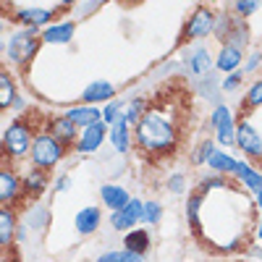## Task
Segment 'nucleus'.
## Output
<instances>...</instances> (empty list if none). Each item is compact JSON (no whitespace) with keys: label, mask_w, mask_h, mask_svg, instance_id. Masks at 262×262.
Listing matches in <instances>:
<instances>
[{"label":"nucleus","mask_w":262,"mask_h":262,"mask_svg":"<svg viewBox=\"0 0 262 262\" xmlns=\"http://www.w3.org/2000/svg\"><path fill=\"white\" fill-rule=\"evenodd\" d=\"M238 66H242V48L223 45L221 53H217V58H215V69L226 71V74H233V71H238Z\"/></svg>","instance_id":"f8f14e48"},{"label":"nucleus","mask_w":262,"mask_h":262,"mask_svg":"<svg viewBox=\"0 0 262 262\" xmlns=\"http://www.w3.org/2000/svg\"><path fill=\"white\" fill-rule=\"evenodd\" d=\"M13 233H16V221H13V212L8 207L0 210V244L11 247L13 242Z\"/></svg>","instance_id":"aec40b11"},{"label":"nucleus","mask_w":262,"mask_h":262,"mask_svg":"<svg viewBox=\"0 0 262 262\" xmlns=\"http://www.w3.org/2000/svg\"><path fill=\"white\" fill-rule=\"evenodd\" d=\"M217 147L212 144V142H205L200 149H196V155H194V163H207L210 160V155H212V152H215Z\"/></svg>","instance_id":"f704fd0d"},{"label":"nucleus","mask_w":262,"mask_h":262,"mask_svg":"<svg viewBox=\"0 0 262 262\" xmlns=\"http://www.w3.org/2000/svg\"><path fill=\"white\" fill-rule=\"evenodd\" d=\"M32 131L29 126H24L21 121L11 123L6 128V134H3V149H6V155L11 158H24L27 152H32Z\"/></svg>","instance_id":"20e7f679"},{"label":"nucleus","mask_w":262,"mask_h":262,"mask_svg":"<svg viewBox=\"0 0 262 262\" xmlns=\"http://www.w3.org/2000/svg\"><path fill=\"white\" fill-rule=\"evenodd\" d=\"M247 39H249V29L244 27V21H233L223 42H226V45H236V48H244V45H247Z\"/></svg>","instance_id":"a878e982"},{"label":"nucleus","mask_w":262,"mask_h":262,"mask_svg":"<svg viewBox=\"0 0 262 262\" xmlns=\"http://www.w3.org/2000/svg\"><path fill=\"white\" fill-rule=\"evenodd\" d=\"M126 116V105L123 102H111V105H105V111H102V121L107 123V126H113L116 121H121Z\"/></svg>","instance_id":"c756f323"},{"label":"nucleus","mask_w":262,"mask_h":262,"mask_svg":"<svg viewBox=\"0 0 262 262\" xmlns=\"http://www.w3.org/2000/svg\"><path fill=\"white\" fill-rule=\"evenodd\" d=\"M66 186H69V176H60V179L55 181V191H63Z\"/></svg>","instance_id":"ea45409f"},{"label":"nucleus","mask_w":262,"mask_h":262,"mask_svg":"<svg viewBox=\"0 0 262 262\" xmlns=\"http://www.w3.org/2000/svg\"><path fill=\"white\" fill-rule=\"evenodd\" d=\"M212 128H215V137L223 147H231L236 144V126H233V118H231V111L226 105H217L212 111V118H210Z\"/></svg>","instance_id":"423d86ee"},{"label":"nucleus","mask_w":262,"mask_h":262,"mask_svg":"<svg viewBox=\"0 0 262 262\" xmlns=\"http://www.w3.org/2000/svg\"><path fill=\"white\" fill-rule=\"evenodd\" d=\"M142 116H144V100H131L126 105V121L134 126V123H139Z\"/></svg>","instance_id":"2f4dec72"},{"label":"nucleus","mask_w":262,"mask_h":262,"mask_svg":"<svg viewBox=\"0 0 262 262\" xmlns=\"http://www.w3.org/2000/svg\"><path fill=\"white\" fill-rule=\"evenodd\" d=\"M69 116L76 126H92V123H97V121H102V111L97 105H79V107H71Z\"/></svg>","instance_id":"2eb2a0df"},{"label":"nucleus","mask_w":262,"mask_h":262,"mask_svg":"<svg viewBox=\"0 0 262 262\" xmlns=\"http://www.w3.org/2000/svg\"><path fill=\"white\" fill-rule=\"evenodd\" d=\"M0 90H3V95H0V107H13L16 90H13V81H11V76L6 71H3V76H0Z\"/></svg>","instance_id":"c85d7f7f"},{"label":"nucleus","mask_w":262,"mask_h":262,"mask_svg":"<svg viewBox=\"0 0 262 262\" xmlns=\"http://www.w3.org/2000/svg\"><path fill=\"white\" fill-rule=\"evenodd\" d=\"M45 186H48V179H45V173H42V168H39V165L32 168V170L27 173V179H24V189H27L29 194H39Z\"/></svg>","instance_id":"bb28decb"},{"label":"nucleus","mask_w":262,"mask_h":262,"mask_svg":"<svg viewBox=\"0 0 262 262\" xmlns=\"http://www.w3.org/2000/svg\"><path fill=\"white\" fill-rule=\"evenodd\" d=\"M16 194H18V179L13 176V173L3 170L0 173V200L8 205V202L16 200Z\"/></svg>","instance_id":"412c9836"},{"label":"nucleus","mask_w":262,"mask_h":262,"mask_svg":"<svg viewBox=\"0 0 262 262\" xmlns=\"http://www.w3.org/2000/svg\"><path fill=\"white\" fill-rule=\"evenodd\" d=\"M254 194H257V205H259V210H262V186H259Z\"/></svg>","instance_id":"a19ab883"},{"label":"nucleus","mask_w":262,"mask_h":262,"mask_svg":"<svg viewBox=\"0 0 262 262\" xmlns=\"http://www.w3.org/2000/svg\"><path fill=\"white\" fill-rule=\"evenodd\" d=\"M257 238H259V242H262V223L257 226Z\"/></svg>","instance_id":"79ce46f5"},{"label":"nucleus","mask_w":262,"mask_h":262,"mask_svg":"<svg viewBox=\"0 0 262 262\" xmlns=\"http://www.w3.org/2000/svg\"><path fill=\"white\" fill-rule=\"evenodd\" d=\"M97 259H100V262H142L144 254L126 247V249H121V252H105V254H100Z\"/></svg>","instance_id":"393cba45"},{"label":"nucleus","mask_w":262,"mask_h":262,"mask_svg":"<svg viewBox=\"0 0 262 262\" xmlns=\"http://www.w3.org/2000/svg\"><path fill=\"white\" fill-rule=\"evenodd\" d=\"M257 105H262V79L254 81L247 92V107H257Z\"/></svg>","instance_id":"473e14b6"},{"label":"nucleus","mask_w":262,"mask_h":262,"mask_svg":"<svg viewBox=\"0 0 262 262\" xmlns=\"http://www.w3.org/2000/svg\"><path fill=\"white\" fill-rule=\"evenodd\" d=\"M100 223H102V215H100L97 207H84V210H79L76 217H74V226H76V231H79L81 236L95 233V231L100 228Z\"/></svg>","instance_id":"9b49d317"},{"label":"nucleus","mask_w":262,"mask_h":262,"mask_svg":"<svg viewBox=\"0 0 262 262\" xmlns=\"http://www.w3.org/2000/svg\"><path fill=\"white\" fill-rule=\"evenodd\" d=\"M259 60H262V55H259V53H254V55L249 58V63H247V69H244V71H254L257 66H259Z\"/></svg>","instance_id":"4c0bfd02"},{"label":"nucleus","mask_w":262,"mask_h":262,"mask_svg":"<svg viewBox=\"0 0 262 262\" xmlns=\"http://www.w3.org/2000/svg\"><path fill=\"white\" fill-rule=\"evenodd\" d=\"M160 217H163V207H160V202H144V215H142V221H144V223L155 226V223H160Z\"/></svg>","instance_id":"7c9ffc66"},{"label":"nucleus","mask_w":262,"mask_h":262,"mask_svg":"<svg viewBox=\"0 0 262 262\" xmlns=\"http://www.w3.org/2000/svg\"><path fill=\"white\" fill-rule=\"evenodd\" d=\"M50 18H53V13L45 11V8H21L16 13V21L24 27H42V24H48Z\"/></svg>","instance_id":"a211bd4d"},{"label":"nucleus","mask_w":262,"mask_h":262,"mask_svg":"<svg viewBox=\"0 0 262 262\" xmlns=\"http://www.w3.org/2000/svg\"><path fill=\"white\" fill-rule=\"evenodd\" d=\"M215 32V13L210 8H196L186 24V37L189 39H200Z\"/></svg>","instance_id":"6e6552de"},{"label":"nucleus","mask_w":262,"mask_h":262,"mask_svg":"<svg viewBox=\"0 0 262 262\" xmlns=\"http://www.w3.org/2000/svg\"><path fill=\"white\" fill-rule=\"evenodd\" d=\"M212 186H223V179L217 176V179H207L205 184H202V191H207V189H212Z\"/></svg>","instance_id":"58836bf2"},{"label":"nucleus","mask_w":262,"mask_h":262,"mask_svg":"<svg viewBox=\"0 0 262 262\" xmlns=\"http://www.w3.org/2000/svg\"><path fill=\"white\" fill-rule=\"evenodd\" d=\"M34 34H37V27H29V29H24V32L11 34V39L6 42V55H8L13 63L24 66V63L37 53V48H39V42H37Z\"/></svg>","instance_id":"7ed1b4c3"},{"label":"nucleus","mask_w":262,"mask_h":262,"mask_svg":"<svg viewBox=\"0 0 262 262\" xmlns=\"http://www.w3.org/2000/svg\"><path fill=\"white\" fill-rule=\"evenodd\" d=\"M184 186H186V179H184V176H173V179L168 181V189H170V191H184Z\"/></svg>","instance_id":"e433bc0d"},{"label":"nucleus","mask_w":262,"mask_h":262,"mask_svg":"<svg viewBox=\"0 0 262 262\" xmlns=\"http://www.w3.org/2000/svg\"><path fill=\"white\" fill-rule=\"evenodd\" d=\"M149 231H144V228H137V231H128L126 233V238H123V244L128 247V249H137V252H147L149 249Z\"/></svg>","instance_id":"4be33fe9"},{"label":"nucleus","mask_w":262,"mask_h":262,"mask_svg":"<svg viewBox=\"0 0 262 262\" xmlns=\"http://www.w3.org/2000/svg\"><path fill=\"white\" fill-rule=\"evenodd\" d=\"M105 134H107V123H105V121H97V123H92V126H84L81 137H79V142H76V152H81V155H90V152H95V149L102 144Z\"/></svg>","instance_id":"1a4fd4ad"},{"label":"nucleus","mask_w":262,"mask_h":262,"mask_svg":"<svg viewBox=\"0 0 262 262\" xmlns=\"http://www.w3.org/2000/svg\"><path fill=\"white\" fill-rule=\"evenodd\" d=\"M242 76H244V71H233V74L223 81V90H226V92H233L236 86H238V81H242Z\"/></svg>","instance_id":"c9c22d12"},{"label":"nucleus","mask_w":262,"mask_h":262,"mask_svg":"<svg viewBox=\"0 0 262 262\" xmlns=\"http://www.w3.org/2000/svg\"><path fill=\"white\" fill-rule=\"evenodd\" d=\"M189 66H191V71L194 74H200V76H205L210 69H212V58H210V53H207V48H200V50H194L191 53V58H189Z\"/></svg>","instance_id":"5701e85b"},{"label":"nucleus","mask_w":262,"mask_h":262,"mask_svg":"<svg viewBox=\"0 0 262 262\" xmlns=\"http://www.w3.org/2000/svg\"><path fill=\"white\" fill-rule=\"evenodd\" d=\"M259 8V0H236V13L238 16H252Z\"/></svg>","instance_id":"72a5a7b5"},{"label":"nucleus","mask_w":262,"mask_h":262,"mask_svg":"<svg viewBox=\"0 0 262 262\" xmlns=\"http://www.w3.org/2000/svg\"><path fill=\"white\" fill-rule=\"evenodd\" d=\"M76 3V0H63V6H74Z\"/></svg>","instance_id":"37998d69"},{"label":"nucleus","mask_w":262,"mask_h":262,"mask_svg":"<svg viewBox=\"0 0 262 262\" xmlns=\"http://www.w3.org/2000/svg\"><path fill=\"white\" fill-rule=\"evenodd\" d=\"M76 131H79V126H76L69 116H63V118H55V121H53V134H55L63 144H71V142L76 139Z\"/></svg>","instance_id":"6ab92c4d"},{"label":"nucleus","mask_w":262,"mask_h":262,"mask_svg":"<svg viewBox=\"0 0 262 262\" xmlns=\"http://www.w3.org/2000/svg\"><path fill=\"white\" fill-rule=\"evenodd\" d=\"M236 144L238 149L249 158H262V137L259 131L249 123V121H242L236 126Z\"/></svg>","instance_id":"0eeeda50"},{"label":"nucleus","mask_w":262,"mask_h":262,"mask_svg":"<svg viewBox=\"0 0 262 262\" xmlns=\"http://www.w3.org/2000/svg\"><path fill=\"white\" fill-rule=\"evenodd\" d=\"M200 207H202V194H191L186 202V217L194 231H200Z\"/></svg>","instance_id":"cd10ccee"},{"label":"nucleus","mask_w":262,"mask_h":262,"mask_svg":"<svg viewBox=\"0 0 262 262\" xmlns=\"http://www.w3.org/2000/svg\"><path fill=\"white\" fill-rule=\"evenodd\" d=\"M100 196H102V205L107 207V210H121L131 196H128V191L123 189V186H118V184H102L100 186Z\"/></svg>","instance_id":"ddd939ff"},{"label":"nucleus","mask_w":262,"mask_h":262,"mask_svg":"<svg viewBox=\"0 0 262 262\" xmlns=\"http://www.w3.org/2000/svg\"><path fill=\"white\" fill-rule=\"evenodd\" d=\"M142 215H144V202L142 200H128L121 210L111 212V223H113L116 231H131V228H137Z\"/></svg>","instance_id":"39448f33"},{"label":"nucleus","mask_w":262,"mask_h":262,"mask_svg":"<svg viewBox=\"0 0 262 262\" xmlns=\"http://www.w3.org/2000/svg\"><path fill=\"white\" fill-rule=\"evenodd\" d=\"M66 155V147L55 134H39L32 144V163L39 168H53Z\"/></svg>","instance_id":"f03ea898"},{"label":"nucleus","mask_w":262,"mask_h":262,"mask_svg":"<svg viewBox=\"0 0 262 262\" xmlns=\"http://www.w3.org/2000/svg\"><path fill=\"white\" fill-rule=\"evenodd\" d=\"M111 144L116 147V152H121V155L131 149V123L126 121V116L111 126Z\"/></svg>","instance_id":"4468645a"},{"label":"nucleus","mask_w":262,"mask_h":262,"mask_svg":"<svg viewBox=\"0 0 262 262\" xmlns=\"http://www.w3.org/2000/svg\"><path fill=\"white\" fill-rule=\"evenodd\" d=\"M233 176H236L238 181H242L249 191H257V189L262 186V173H259V170H254L249 163H236Z\"/></svg>","instance_id":"f3484780"},{"label":"nucleus","mask_w":262,"mask_h":262,"mask_svg":"<svg viewBox=\"0 0 262 262\" xmlns=\"http://www.w3.org/2000/svg\"><path fill=\"white\" fill-rule=\"evenodd\" d=\"M113 95H116V86H113L111 81H92V84L84 90L81 100L90 102V105H95V102H102V100H113Z\"/></svg>","instance_id":"dca6fc26"},{"label":"nucleus","mask_w":262,"mask_h":262,"mask_svg":"<svg viewBox=\"0 0 262 262\" xmlns=\"http://www.w3.org/2000/svg\"><path fill=\"white\" fill-rule=\"evenodd\" d=\"M74 32H76L74 21H58V24H53L42 32V39H45L48 45H69L74 39Z\"/></svg>","instance_id":"9d476101"},{"label":"nucleus","mask_w":262,"mask_h":262,"mask_svg":"<svg viewBox=\"0 0 262 262\" xmlns=\"http://www.w3.org/2000/svg\"><path fill=\"white\" fill-rule=\"evenodd\" d=\"M137 144L147 152H168L176 144V126L152 107L137 123Z\"/></svg>","instance_id":"f257e3e1"},{"label":"nucleus","mask_w":262,"mask_h":262,"mask_svg":"<svg viewBox=\"0 0 262 262\" xmlns=\"http://www.w3.org/2000/svg\"><path fill=\"white\" fill-rule=\"evenodd\" d=\"M207 165L215 170V173H233V168H236V160L231 158V155H226V152H221V149H215L212 155H210V160H207Z\"/></svg>","instance_id":"b1692460"}]
</instances>
